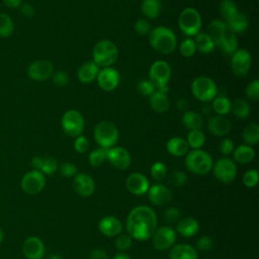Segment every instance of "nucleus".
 Returning <instances> with one entry per match:
<instances>
[{
    "label": "nucleus",
    "mask_w": 259,
    "mask_h": 259,
    "mask_svg": "<svg viewBox=\"0 0 259 259\" xmlns=\"http://www.w3.org/2000/svg\"><path fill=\"white\" fill-rule=\"evenodd\" d=\"M220 12L224 21L228 22L239 12V10L233 0H223L220 4Z\"/></svg>",
    "instance_id": "39"
},
{
    "label": "nucleus",
    "mask_w": 259,
    "mask_h": 259,
    "mask_svg": "<svg viewBox=\"0 0 259 259\" xmlns=\"http://www.w3.org/2000/svg\"><path fill=\"white\" fill-rule=\"evenodd\" d=\"M4 238H5V234H4V231L0 228V245L3 243L4 241Z\"/></svg>",
    "instance_id": "64"
},
{
    "label": "nucleus",
    "mask_w": 259,
    "mask_h": 259,
    "mask_svg": "<svg viewBox=\"0 0 259 259\" xmlns=\"http://www.w3.org/2000/svg\"><path fill=\"white\" fill-rule=\"evenodd\" d=\"M99 70L100 68L93 61L86 62L78 69V80L83 84H89L96 79Z\"/></svg>",
    "instance_id": "27"
},
{
    "label": "nucleus",
    "mask_w": 259,
    "mask_h": 259,
    "mask_svg": "<svg viewBox=\"0 0 259 259\" xmlns=\"http://www.w3.org/2000/svg\"><path fill=\"white\" fill-rule=\"evenodd\" d=\"M153 247L158 251H166L171 249L177 240L176 231L169 227H158L151 237Z\"/></svg>",
    "instance_id": "10"
},
{
    "label": "nucleus",
    "mask_w": 259,
    "mask_h": 259,
    "mask_svg": "<svg viewBox=\"0 0 259 259\" xmlns=\"http://www.w3.org/2000/svg\"><path fill=\"white\" fill-rule=\"evenodd\" d=\"M176 233L184 238H191L199 231V224L196 219L192 217L180 218L176 223Z\"/></svg>",
    "instance_id": "24"
},
{
    "label": "nucleus",
    "mask_w": 259,
    "mask_h": 259,
    "mask_svg": "<svg viewBox=\"0 0 259 259\" xmlns=\"http://www.w3.org/2000/svg\"><path fill=\"white\" fill-rule=\"evenodd\" d=\"M176 106H177L178 109L183 110V111H186V109H187V107H188V102H187V100L181 98V99H178V100H177Z\"/></svg>",
    "instance_id": "61"
},
{
    "label": "nucleus",
    "mask_w": 259,
    "mask_h": 259,
    "mask_svg": "<svg viewBox=\"0 0 259 259\" xmlns=\"http://www.w3.org/2000/svg\"><path fill=\"white\" fill-rule=\"evenodd\" d=\"M233 161L239 164H248L255 158V151L249 145H240L233 151Z\"/></svg>",
    "instance_id": "29"
},
{
    "label": "nucleus",
    "mask_w": 259,
    "mask_h": 259,
    "mask_svg": "<svg viewBox=\"0 0 259 259\" xmlns=\"http://www.w3.org/2000/svg\"><path fill=\"white\" fill-rule=\"evenodd\" d=\"M149 103L151 108L158 113H164L170 107V99L167 93L160 90H155L149 96Z\"/></svg>",
    "instance_id": "26"
},
{
    "label": "nucleus",
    "mask_w": 259,
    "mask_h": 259,
    "mask_svg": "<svg viewBox=\"0 0 259 259\" xmlns=\"http://www.w3.org/2000/svg\"><path fill=\"white\" fill-rule=\"evenodd\" d=\"M137 90L141 95L149 97L156 90V87H155V84L149 79L141 80L137 85Z\"/></svg>",
    "instance_id": "50"
},
{
    "label": "nucleus",
    "mask_w": 259,
    "mask_h": 259,
    "mask_svg": "<svg viewBox=\"0 0 259 259\" xmlns=\"http://www.w3.org/2000/svg\"><path fill=\"white\" fill-rule=\"evenodd\" d=\"M231 111H233L235 116L238 117L239 119H245L250 115V112H251L250 104L247 100L243 98H237L232 103Z\"/></svg>",
    "instance_id": "36"
},
{
    "label": "nucleus",
    "mask_w": 259,
    "mask_h": 259,
    "mask_svg": "<svg viewBox=\"0 0 259 259\" xmlns=\"http://www.w3.org/2000/svg\"><path fill=\"white\" fill-rule=\"evenodd\" d=\"M182 123L186 128L190 131V130H201L204 121L200 113L192 110H186L182 115Z\"/></svg>",
    "instance_id": "30"
},
{
    "label": "nucleus",
    "mask_w": 259,
    "mask_h": 259,
    "mask_svg": "<svg viewBox=\"0 0 259 259\" xmlns=\"http://www.w3.org/2000/svg\"><path fill=\"white\" fill-rule=\"evenodd\" d=\"M211 171L215 179L223 184L232 183L236 179L238 173L236 163L228 157H222L217 160L212 165Z\"/></svg>",
    "instance_id": "8"
},
{
    "label": "nucleus",
    "mask_w": 259,
    "mask_h": 259,
    "mask_svg": "<svg viewBox=\"0 0 259 259\" xmlns=\"http://www.w3.org/2000/svg\"><path fill=\"white\" fill-rule=\"evenodd\" d=\"M231 57V68L233 73L237 76L246 75L252 65V57L249 51L239 49L234 52Z\"/></svg>",
    "instance_id": "13"
},
{
    "label": "nucleus",
    "mask_w": 259,
    "mask_h": 259,
    "mask_svg": "<svg viewBox=\"0 0 259 259\" xmlns=\"http://www.w3.org/2000/svg\"><path fill=\"white\" fill-rule=\"evenodd\" d=\"M106 160L116 169L126 170L132 164V156L123 147H112L106 150Z\"/></svg>",
    "instance_id": "14"
},
{
    "label": "nucleus",
    "mask_w": 259,
    "mask_h": 259,
    "mask_svg": "<svg viewBox=\"0 0 259 259\" xmlns=\"http://www.w3.org/2000/svg\"><path fill=\"white\" fill-rule=\"evenodd\" d=\"M219 149H220V152L225 155V156H228L230 154L233 153L234 149H235V145H234V142L232 139H229V138H225L221 141L220 145H219Z\"/></svg>",
    "instance_id": "56"
},
{
    "label": "nucleus",
    "mask_w": 259,
    "mask_h": 259,
    "mask_svg": "<svg viewBox=\"0 0 259 259\" xmlns=\"http://www.w3.org/2000/svg\"><path fill=\"white\" fill-rule=\"evenodd\" d=\"M232 128L230 120L224 115H214L211 116L207 121V130L209 133L215 137H225L227 136Z\"/></svg>",
    "instance_id": "22"
},
{
    "label": "nucleus",
    "mask_w": 259,
    "mask_h": 259,
    "mask_svg": "<svg viewBox=\"0 0 259 259\" xmlns=\"http://www.w3.org/2000/svg\"><path fill=\"white\" fill-rule=\"evenodd\" d=\"M246 97L252 101H257L259 99V80L255 79L251 81L245 89Z\"/></svg>",
    "instance_id": "49"
},
{
    "label": "nucleus",
    "mask_w": 259,
    "mask_h": 259,
    "mask_svg": "<svg viewBox=\"0 0 259 259\" xmlns=\"http://www.w3.org/2000/svg\"><path fill=\"white\" fill-rule=\"evenodd\" d=\"M213 240L209 236H201L195 243V249L198 252H208L213 248Z\"/></svg>",
    "instance_id": "48"
},
{
    "label": "nucleus",
    "mask_w": 259,
    "mask_h": 259,
    "mask_svg": "<svg viewBox=\"0 0 259 259\" xmlns=\"http://www.w3.org/2000/svg\"><path fill=\"white\" fill-rule=\"evenodd\" d=\"M14 31V23L12 18L4 13L0 12V36L9 37Z\"/></svg>",
    "instance_id": "40"
},
{
    "label": "nucleus",
    "mask_w": 259,
    "mask_h": 259,
    "mask_svg": "<svg viewBox=\"0 0 259 259\" xmlns=\"http://www.w3.org/2000/svg\"><path fill=\"white\" fill-rule=\"evenodd\" d=\"M106 161V150L97 148L92 150L88 155V162L92 167H100Z\"/></svg>",
    "instance_id": "41"
},
{
    "label": "nucleus",
    "mask_w": 259,
    "mask_h": 259,
    "mask_svg": "<svg viewBox=\"0 0 259 259\" xmlns=\"http://www.w3.org/2000/svg\"><path fill=\"white\" fill-rule=\"evenodd\" d=\"M135 31L140 34V35H146L149 34L150 31L152 30V26L150 24V22L146 19H139L135 22L134 25Z\"/></svg>",
    "instance_id": "54"
},
{
    "label": "nucleus",
    "mask_w": 259,
    "mask_h": 259,
    "mask_svg": "<svg viewBox=\"0 0 259 259\" xmlns=\"http://www.w3.org/2000/svg\"><path fill=\"white\" fill-rule=\"evenodd\" d=\"M166 150L174 157H183L189 151V147L185 139L181 137H173L167 141Z\"/></svg>",
    "instance_id": "28"
},
{
    "label": "nucleus",
    "mask_w": 259,
    "mask_h": 259,
    "mask_svg": "<svg viewBox=\"0 0 259 259\" xmlns=\"http://www.w3.org/2000/svg\"><path fill=\"white\" fill-rule=\"evenodd\" d=\"M51 78L53 79V82L57 86H60V87H64L66 85H68V83H69V75L65 71L60 70V71L54 72Z\"/></svg>",
    "instance_id": "55"
},
{
    "label": "nucleus",
    "mask_w": 259,
    "mask_h": 259,
    "mask_svg": "<svg viewBox=\"0 0 259 259\" xmlns=\"http://www.w3.org/2000/svg\"><path fill=\"white\" fill-rule=\"evenodd\" d=\"M226 27H227V23L224 20H219V19H213L208 24L207 34L211 37L214 45H217V42L219 41Z\"/></svg>",
    "instance_id": "38"
},
{
    "label": "nucleus",
    "mask_w": 259,
    "mask_h": 259,
    "mask_svg": "<svg viewBox=\"0 0 259 259\" xmlns=\"http://www.w3.org/2000/svg\"><path fill=\"white\" fill-rule=\"evenodd\" d=\"M21 189L29 195L40 193L46 186L45 175L37 170H30L26 172L20 180Z\"/></svg>",
    "instance_id": "12"
},
{
    "label": "nucleus",
    "mask_w": 259,
    "mask_h": 259,
    "mask_svg": "<svg viewBox=\"0 0 259 259\" xmlns=\"http://www.w3.org/2000/svg\"><path fill=\"white\" fill-rule=\"evenodd\" d=\"M147 193L150 202L157 206L167 205L173 197L170 188L162 183H155L150 185Z\"/></svg>",
    "instance_id": "18"
},
{
    "label": "nucleus",
    "mask_w": 259,
    "mask_h": 259,
    "mask_svg": "<svg viewBox=\"0 0 259 259\" xmlns=\"http://www.w3.org/2000/svg\"><path fill=\"white\" fill-rule=\"evenodd\" d=\"M20 12L24 17L30 18L35 14V8L30 3H22L20 5Z\"/></svg>",
    "instance_id": "57"
},
{
    "label": "nucleus",
    "mask_w": 259,
    "mask_h": 259,
    "mask_svg": "<svg viewBox=\"0 0 259 259\" xmlns=\"http://www.w3.org/2000/svg\"><path fill=\"white\" fill-rule=\"evenodd\" d=\"M178 26L185 35L195 36L200 32L202 26V19L198 10L193 7L184 8L179 14Z\"/></svg>",
    "instance_id": "6"
},
{
    "label": "nucleus",
    "mask_w": 259,
    "mask_h": 259,
    "mask_svg": "<svg viewBox=\"0 0 259 259\" xmlns=\"http://www.w3.org/2000/svg\"><path fill=\"white\" fill-rule=\"evenodd\" d=\"M99 232L108 238H115L117 235L122 233L123 226L119 219L114 215H105L98 222Z\"/></svg>",
    "instance_id": "21"
},
{
    "label": "nucleus",
    "mask_w": 259,
    "mask_h": 259,
    "mask_svg": "<svg viewBox=\"0 0 259 259\" xmlns=\"http://www.w3.org/2000/svg\"><path fill=\"white\" fill-rule=\"evenodd\" d=\"M41 163H42V157L34 156V157L31 159V162H30V165H31V167H32V170H37V171H39V170H40V167H41Z\"/></svg>",
    "instance_id": "59"
},
{
    "label": "nucleus",
    "mask_w": 259,
    "mask_h": 259,
    "mask_svg": "<svg viewBox=\"0 0 259 259\" xmlns=\"http://www.w3.org/2000/svg\"><path fill=\"white\" fill-rule=\"evenodd\" d=\"M187 174L181 170H175L168 175V184L173 187H181L187 181Z\"/></svg>",
    "instance_id": "43"
},
{
    "label": "nucleus",
    "mask_w": 259,
    "mask_h": 259,
    "mask_svg": "<svg viewBox=\"0 0 259 259\" xmlns=\"http://www.w3.org/2000/svg\"><path fill=\"white\" fill-rule=\"evenodd\" d=\"M184 164L188 171L196 175H205L211 171L213 160L212 157L205 151L191 150L185 155Z\"/></svg>",
    "instance_id": "4"
},
{
    "label": "nucleus",
    "mask_w": 259,
    "mask_h": 259,
    "mask_svg": "<svg viewBox=\"0 0 259 259\" xmlns=\"http://www.w3.org/2000/svg\"><path fill=\"white\" fill-rule=\"evenodd\" d=\"M118 58L116 45L109 39H100L92 50V61L100 68L111 67Z\"/></svg>",
    "instance_id": "3"
},
{
    "label": "nucleus",
    "mask_w": 259,
    "mask_h": 259,
    "mask_svg": "<svg viewBox=\"0 0 259 259\" xmlns=\"http://www.w3.org/2000/svg\"><path fill=\"white\" fill-rule=\"evenodd\" d=\"M211 107L218 115H224L225 116L226 114H228L231 111L232 102L227 96L219 95V96H215L212 99Z\"/></svg>",
    "instance_id": "35"
},
{
    "label": "nucleus",
    "mask_w": 259,
    "mask_h": 259,
    "mask_svg": "<svg viewBox=\"0 0 259 259\" xmlns=\"http://www.w3.org/2000/svg\"><path fill=\"white\" fill-rule=\"evenodd\" d=\"M125 187L130 193L137 196H142L148 192L150 182L147 176L143 173L134 172L126 177Z\"/></svg>",
    "instance_id": "19"
},
{
    "label": "nucleus",
    "mask_w": 259,
    "mask_h": 259,
    "mask_svg": "<svg viewBox=\"0 0 259 259\" xmlns=\"http://www.w3.org/2000/svg\"><path fill=\"white\" fill-rule=\"evenodd\" d=\"M242 139L246 145L254 146L259 142V125L256 122H251L245 126L242 132Z\"/></svg>",
    "instance_id": "33"
},
{
    "label": "nucleus",
    "mask_w": 259,
    "mask_h": 259,
    "mask_svg": "<svg viewBox=\"0 0 259 259\" xmlns=\"http://www.w3.org/2000/svg\"><path fill=\"white\" fill-rule=\"evenodd\" d=\"M2 1L9 8H18L22 4L23 0H2Z\"/></svg>",
    "instance_id": "60"
},
{
    "label": "nucleus",
    "mask_w": 259,
    "mask_h": 259,
    "mask_svg": "<svg viewBox=\"0 0 259 259\" xmlns=\"http://www.w3.org/2000/svg\"><path fill=\"white\" fill-rule=\"evenodd\" d=\"M59 168V164L58 161L51 156L45 157L42 158V163H41V167H40V172L44 175H53L54 173L57 172Z\"/></svg>",
    "instance_id": "44"
},
{
    "label": "nucleus",
    "mask_w": 259,
    "mask_h": 259,
    "mask_svg": "<svg viewBox=\"0 0 259 259\" xmlns=\"http://www.w3.org/2000/svg\"><path fill=\"white\" fill-rule=\"evenodd\" d=\"M112 259H132V257L125 252H118L112 257Z\"/></svg>",
    "instance_id": "62"
},
{
    "label": "nucleus",
    "mask_w": 259,
    "mask_h": 259,
    "mask_svg": "<svg viewBox=\"0 0 259 259\" xmlns=\"http://www.w3.org/2000/svg\"><path fill=\"white\" fill-rule=\"evenodd\" d=\"M54 73L53 64L45 59L32 62L27 68V75L34 81H45L52 77Z\"/></svg>",
    "instance_id": "15"
},
{
    "label": "nucleus",
    "mask_w": 259,
    "mask_h": 259,
    "mask_svg": "<svg viewBox=\"0 0 259 259\" xmlns=\"http://www.w3.org/2000/svg\"><path fill=\"white\" fill-rule=\"evenodd\" d=\"M89 147H90L89 140L85 136L80 135V136L76 137V139L74 141V149L77 153L84 154L89 150Z\"/></svg>",
    "instance_id": "53"
},
{
    "label": "nucleus",
    "mask_w": 259,
    "mask_h": 259,
    "mask_svg": "<svg viewBox=\"0 0 259 259\" xmlns=\"http://www.w3.org/2000/svg\"><path fill=\"white\" fill-rule=\"evenodd\" d=\"M169 250V259H198V252L189 244H175Z\"/></svg>",
    "instance_id": "25"
},
{
    "label": "nucleus",
    "mask_w": 259,
    "mask_h": 259,
    "mask_svg": "<svg viewBox=\"0 0 259 259\" xmlns=\"http://www.w3.org/2000/svg\"><path fill=\"white\" fill-rule=\"evenodd\" d=\"M259 181V173L256 169H249L247 170L242 178L243 184L247 188H254L257 186Z\"/></svg>",
    "instance_id": "45"
},
{
    "label": "nucleus",
    "mask_w": 259,
    "mask_h": 259,
    "mask_svg": "<svg viewBox=\"0 0 259 259\" xmlns=\"http://www.w3.org/2000/svg\"><path fill=\"white\" fill-rule=\"evenodd\" d=\"M157 228V213L149 205H137L127 213L125 229L126 234H128L132 239L138 241L149 240Z\"/></svg>",
    "instance_id": "1"
},
{
    "label": "nucleus",
    "mask_w": 259,
    "mask_h": 259,
    "mask_svg": "<svg viewBox=\"0 0 259 259\" xmlns=\"http://www.w3.org/2000/svg\"><path fill=\"white\" fill-rule=\"evenodd\" d=\"M97 83L98 86L106 92L113 91L119 84L120 76L117 70L112 67H106L99 70L97 74Z\"/></svg>",
    "instance_id": "16"
},
{
    "label": "nucleus",
    "mask_w": 259,
    "mask_h": 259,
    "mask_svg": "<svg viewBox=\"0 0 259 259\" xmlns=\"http://www.w3.org/2000/svg\"><path fill=\"white\" fill-rule=\"evenodd\" d=\"M179 52L185 58L192 57L196 52V47H195L193 38L187 37V38L183 39L179 46Z\"/></svg>",
    "instance_id": "46"
},
{
    "label": "nucleus",
    "mask_w": 259,
    "mask_h": 259,
    "mask_svg": "<svg viewBox=\"0 0 259 259\" xmlns=\"http://www.w3.org/2000/svg\"><path fill=\"white\" fill-rule=\"evenodd\" d=\"M215 47H219L220 50L228 56H232V54L238 50V40L236 37V33L228 26V24Z\"/></svg>",
    "instance_id": "23"
},
{
    "label": "nucleus",
    "mask_w": 259,
    "mask_h": 259,
    "mask_svg": "<svg viewBox=\"0 0 259 259\" xmlns=\"http://www.w3.org/2000/svg\"><path fill=\"white\" fill-rule=\"evenodd\" d=\"M48 259H64V257L59 254H52L48 257Z\"/></svg>",
    "instance_id": "63"
},
{
    "label": "nucleus",
    "mask_w": 259,
    "mask_h": 259,
    "mask_svg": "<svg viewBox=\"0 0 259 259\" xmlns=\"http://www.w3.org/2000/svg\"><path fill=\"white\" fill-rule=\"evenodd\" d=\"M196 51H199L202 54H210L213 52L215 45L207 32H198L193 39Z\"/></svg>",
    "instance_id": "31"
},
{
    "label": "nucleus",
    "mask_w": 259,
    "mask_h": 259,
    "mask_svg": "<svg viewBox=\"0 0 259 259\" xmlns=\"http://www.w3.org/2000/svg\"><path fill=\"white\" fill-rule=\"evenodd\" d=\"M151 177L156 181H162L167 176V167L163 162L157 161L150 168Z\"/></svg>",
    "instance_id": "42"
},
{
    "label": "nucleus",
    "mask_w": 259,
    "mask_h": 259,
    "mask_svg": "<svg viewBox=\"0 0 259 259\" xmlns=\"http://www.w3.org/2000/svg\"><path fill=\"white\" fill-rule=\"evenodd\" d=\"M85 121L82 113L76 109L67 110L61 118V126L64 133L70 137H78L82 135Z\"/></svg>",
    "instance_id": "9"
},
{
    "label": "nucleus",
    "mask_w": 259,
    "mask_h": 259,
    "mask_svg": "<svg viewBox=\"0 0 259 259\" xmlns=\"http://www.w3.org/2000/svg\"><path fill=\"white\" fill-rule=\"evenodd\" d=\"M59 171L61 173L62 176L67 177V178H71L74 177L77 173H78V169L76 167V165L72 162H64L59 166Z\"/></svg>",
    "instance_id": "52"
},
{
    "label": "nucleus",
    "mask_w": 259,
    "mask_h": 259,
    "mask_svg": "<svg viewBox=\"0 0 259 259\" xmlns=\"http://www.w3.org/2000/svg\"><path fill=\"white\" fill-rule=\"evenodd\" d=\"M93 137L99 148L107 150L116 145L119 138V133L113 122L102 120L96 124L93 132Z\"/></svg>",
    "instance_id": "5"
},
{
    "label": "nucleus",
    "mask_w": 259,
    "mask_h": 259,
    "mask_svg": "<svg viewBox=\"0 0 259 259\" xmlns=\"http://www.w3.org/2000/svg\"><path fill=\"white\" fill-rule=\"evenodd\" d=\"M149 42L155 51L163 55L173 53L177 47V38L174 31L163 25L152 28L149 33Z\"/></svg>",
    "instance_id": "2"
},
{
    "label": "nucleus",
    "mask_w": 259,
    "mask_h": 259,
    "mask_svg": "<svg viewBox=\"0 0 259 259\" xmlns=\"http://www.w3.org/2000/svg\"><path fill=\"white\" fill-rule=\"evenodd\" d=\"M115 247L120 252L127 251L133 245V239L128 234L120 233L115 237Z\"/></svg>",
    "instance_id": "47"
},
{
    "label": "nucleus",
    "mask_w": 259,
    "mask_h": 259,
    "mask_svg": "<svg viewBox=\"0 0 259 259\" xmlns=\"http://www.w3.org/2000/svg\"><path fill=\"white\" fill-rule=\"evenodd\" d=\"M226 23L235 33H242L247 30L249 26V19L246 14L238 12L232 19H230Z\"/></svg>",
    "instance_id": "32"
},
{
    "label": "nucleus",
    "mask_w": 259,
    "mask_h": 259,
    "mask_svg": "<svg viewBox=\"0 0 259 259\" xmlns=\"http://www.w3.org/2000/svg\"><path fill=\"white\" fill-rule=\"evenodd\" d=\"M142 13L150 19H154L159 16L161 11L160 0H143L141 3Z\"/></svg>",
    "instance_id": "34"
},
{
    "label": "nucleus",
    "mask_w": 259,
    "mask_h": 259,
    "mask_svg": "<svg viewBox=\"0 0 259 259\" xmlns=\"http://www.w3.org/2000/svg\"><path fill=\"white\" fill-rule=\"evenodd\" d=\"M164 220L168 224H176L181 218L180 210L176 206H168L163 212Z\"/></svg>",
    "instance_id": "51"
},
{
    "label": "nucleus",
    "mask_w": 259,
    "mask_h": 259,
    "mask_svg": "<svg viewBox=\"0 0 259 259\" xmlns=\"http://www.w3.org/2000/svg\"><path fill=\"white\" fill-rule=\"evenodd\" d=\"M72 187L81 197H90L94 194L96 184L94 179L86 173H77L73 177Z\"/></svg>",
    "instance_id": "17"
},
{
    "label": "nucleus",
    "mask_w": 259,
    "mask_h": 259,
    "mask_svg": "<svg viewBox=\"0 0 259 259\" xmlns=\"http://www.w3.org/2000/svg\"><path fill=\"white\" fill-rule=\"evenodd\" d=\"M22 252L26 259H44L46 255V246L40 238L29 236L22 244Z\"/></svg>",
    "instance_id": "20"
},
{
    "label": "nucleus",
    "mask_w": 259,
    "mask_h": 259,
    "mask_svg": "<svg viewBox=\"0 0 259 259\" xmlns=\"http://www.w3.org/2000/svg\"><path fill=\"white\" fill-rule=\"evenodd\" d=\"M89 259H109L108 254L105 252V250L96 248L93 249L89 254Z\"/></svg>",
    "instance_id": "58"
},
{
    "label": "nucleus",
    "mask_w": 259,
    "mask_h": 259,
    "mask_svg": "<svg viewBox=\"0 0 259 259\" xmlns=\"http://www.w3.org/2000/svg\"><path fill=\"white\" fill-rule=\"evenodd\" d=\"M191 92L197 100L207 102L217 96L218 87L214 81L209 77L198 76L192 81Z\"/></svg>",
    "instance_id": "7"
},
{
    "label": "nucleus",
    "mask_w": 259,
    "mask_h": 259,
    "mask_svg": "<svg viewBox=\"0 0 259 259\" xmlns=\"http://www.w3.org/2000/svg\"><path fill=\"white\" fill-rule=\"evenodd\" d=\"M186 143L192 150L201 149L205 143V136L201 130H190L186 137Z\"/></svg>",
    "instance_id": "37"
},
{
    "label": "nucleus",
    "mask_w": 259,
    "mask_h": 259,
    "mask_svg": "<svg viewBox=\"0 0 259 259\" xmlns=\"http://www.w3.org/2000/svg\"><path fill=\"white\" fill-rule=\"evenodd\" d=\"M171 74V66L164 60H157L149 69V80L155 84L156 88L168 87Z\"/></svg>",
    "instance_id": "11"
}]
</instances>
